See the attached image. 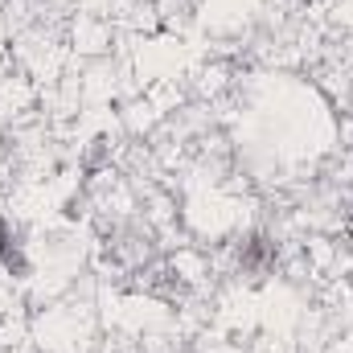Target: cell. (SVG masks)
Returning a JSON list of instances; mask_svg holds the SVG:
<instances>
[{
  "instance_id": "1",
  "label": "cell",
  "mask_w": 353,
  "mask_h": 353,
  "mask_svg": "<svg viewBox=\"0 0 353 353\" xmlns=\"http://www.w3.org/2000/svg\"><path fill=\"white\" fill-rule=\"evenodd\" d=\"M0 263L4 267H17V271H21V255H17V243H12V234H8V226H4V222H0Z\"/></svg>"
}]
</instances>
